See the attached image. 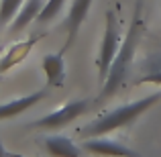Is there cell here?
Returning a JSON list of instances; mask_svg holds the SVG:
<instances>
[{
  "mask_svg": "<svg viewBox=\"0 0 161 157\" xmlns=\"http://www.w3.org/2000/svg\"><path fill=\"white\" fill-rule=\"evenodd\" d=\"M143 0H137L135 4V14H133V23H130L129 31H126L125 39H122V45L118 49L116 57L112 61V67L108 71V78L102 86V92H100V98H108L112 96L114 92L120 88L122 80L126 78V71L130 67V61L135 57V51H137V45H139V37H141V29H143Z\"/></svg>",
  "mask_w": 161,
  "mask_h": 157,
  "instance_id": "obj_1",
  "label": "cell"
},
{
  "mask_svg": "<svg viewBox=\"0 0 161 157\" xmlns=\"http://www.w3.org/2000/svg\"><path fill=\"white\" fill-rule=\"evenodd\" d=\"M159 100H161V92H155V94L145 96V98H141V100L116 106V108L100 114L94 122H90V125L84 126L82 129V139L100 137V135H106V133H112V131H116V129H122V126L135 122L143 112H147V110H149L151 106H155Z\"/></svg>",
  "mask_w": 161,
  "mask_h": 157,
  "instance_id": "obj_2",
  "label": "cell"
},
{
  "mask_svg": "<svg viewBox=\"0 0 161 157\" xmlns=\"http://www.w3.org/2000/svg\"><path fill=\"white\" fill-rule=\"evenodd\" d=\"M122 45L120 39V33H118V23H116V16H114L112 10L106 12V29H104V39L102 45H100V53L98 59H96V65H98V84L104 86L108 78V71L112 67V61L116 57L118 49Z\"/></svg>",
  "mask_w": 161,
  "mask_h": 157,
  "instance_id": "obj_3",
  "label": "cell"
},
{
  "mask_svg": "<svg viewBox=\"0 0 161 157\" xmlns=\"http://www.w3.org/2000/svg\"><path fill=\"white\" fill-rule=\"evenodd\" d=\"M88 108H90V100H71V102L63 104L61 108L53 110V112L45 114V116L37 118L35 122H31L29 126H33V129H59V126H65L69 125V122H74L78 116H82L84 112H88Z\"/></svg>",
  "mask_w": 161,
  "mask_h": 157,
  "instance_id": "obj_4",
  "label": "cell"
},
{
  "mask_svg": "<svg viewBox=\"0 0 161 157\" xmlns=\"http://www.w3.org/2000/svg\"><path fill=\"white\" fill-rule=\"evenodd\" d=\"M90 6H92V0H74V2H71V8L65 16V23H63V27H65V31H67V41H65V45H63L61 53H65L67 49L74 45L80 29H82L88 12H90Z\"/></svg>",
  "mask_w": 161,
  "mask_h": 157,
  "instance_id": "obj_5",
  "label": "cell"
},
{
  "mask_svg": "<svg viewBox=\"0 0 161 157\" xmlns=\"http://www.w3.org/2000/svg\"><path fill=\"white\" fill-rule=\"evenodd\" d=\"M82 149L88 151V153H92V155H100V157H139L137 151L129 149V147L120 145V143H116V141L102 139V137L84 139Z\"/></svg>",
  "mask_w": 161,
  "mask_h": 157,
  "instance_id": "obj_6",
  "label": "cell"
},
{
  "mask_svg": "<svg viewBox=\"0 0 161 157\" xmlns=\"http://www.w3.org/2000/svg\"><path fill=\"white\" fill-rule=\"evenodd\" d=\"M43 39L41 35H33L29 37L27 41H19V43L10 45V47L6 49V53L0 57V74H6L8 70H12L14 65H19V63H23L25 59L29 57V53H31V49L35 47L39 41Z\"/></svg>",
  "mask_w": 161,
  "mask_h": 157,
  "instance_id": "obj_7",
  "label": "cell"
},
{
  "mask_svg": "<svg viewBox=\"0 0 161 157\" xmlns=\"http://www.w3.org/2000/svg\"><path fill=\"white\" fill-rule=\"evenodd\" d=\"M45 96H47V90H37L33 94L20 96V98H14V100H8V102L0 104V121H8V118H14L19 114H23L25 110H29L31 106L41 102Z\"/></svg>",
  "mask_w": 161,
  "mask_h": 157,
  "instance_id": "obj_8",
  "label": "cell"
},
{
  "mask_svg": "<svg viewBox=\"0 0 161 157\" xmlns=\"http://www.w3.org/2000/svg\"><path fill=\"white\" fill-rule=\"evenodd\" d=\"M41 67L45 71V80H47V88H59L65 80V61H63V53H49L43 57Z\"/></svg>",
  "mask_w": 161,
  "mask_h": 157,
  "instance_id": "obj_9",
  "label": "cell"
},
{
  "mask_svg": "<svg viewBox=\"0 0 161 157\" xmlns=\"http://www.w3.org/2000/svg\"><path fill=\"white\" fill-rule=\"evenodd\" d=\"M43 4H45L43 0H25L23 8L19 10V14H16L14 19H12V23H10V33L12 35L25 31L31 23H35V20L39 19L41 10H43Z\"/></svg>",
  "mask_w": 161,
  "mask_h": 157,
  "instance_id": "obj_10",
  "label": "cell"
},
{
  "mask_svg": "<svg viewBox=\"0 0 161 157\" xmlns=\"http://www.w3.org/2000/svg\"><path fill=\"white\" fill-rule=\"evenodd\" d=\"M43 145L51 157H82L80 147L67 137H47Z\"/></svg>",
  "mask_w": 161,
  "mask_h": 157,
  "instance_id": "obj_11",
  "label": "cell"
},
{
  "mask_svg": "<svg viewBox=\"0 0 161 157\" xmlns=\"http://www.w3.org/2000/svg\"><path fill=\"white\" fill-rule=\"evenodd\" d=\"M25 0H0V25H10L12 19L19 14Z\"/></svg>",
  "mask_w": 161,
  "mask_h": 157,
  "instance_id": "obj_12",
  "label": "cell"
},
{
  "mask_svg": "<svg viewBox=\"0 0 161 157\" xmlns=\"http://www.w3.org/2000/svg\"><path fill=\"white\" fill-rule=\"evenodd\" d=\"M63 4H65V0H47L43 4V10H41L37 23H49V20H53L59 14V10L63 8Z\"/></svg>",
  "mask_w": 161,
  "mask_h": 157,
  "instance_id": "obj_13",
  "label": "cell"
},
{
  "mask_svg": "<svg viewBox=\"0 0 161 157\" xmlns=\"http://www.w3.org/2000/svg\"><path fill=\"white\" fill-rule=\"evenodd\" d=\"M161 70V53H153L145 59L143 63V71L145 74H151V71H159Z\"/></svg>",
  "mask_w": 161,
  "mask_h": 157,
  "instance_id": "obj_14",
  "label": "cell"
},
{
  "mask_svg": "<svg viewBox=\"0 0 161 157\" xmlns=\"http://www.w3.org/2000/svg\"><path fill=\"white\" fill-rule=\"evenodd\" d=\"M139 84H157V86H161V70L159 71H151V74H145L141 80H139Z\"/></svg>",
  "mask_w": 161,
  "mask_h": 157,
  "instance_id": "obj_15",
  "label": "cell"
},
{
  "mask_svg": "<svg viewBox=\"0 0 161 157\" xmlns=\"http://www.w3.org/2000/svg\"><path fill=\"white\" fill-rule=\"evenodd\" d=\"M0 157H10V153H8L6 149H4V145H2V141H0Z\"/></svg>",
  "mask_w": 161,
  "mask_h": 157,
  "instance_id": "obj_16",
  "label": "cell"
},
{
  "mask_svg": "<svg viewBox=\"0 0 161 157\" xmlns=\"http://www.w3.org/2000/svg\"><path fill=\"white\" fill-rule=\"evenodd\" d=\"M10 157H23V155H16V153H10Z\"/></svg>",
  "mask_w": 161,
  "mask_h": 157,
  "instance_id": "obj_17",
  "label": "cell"
},
{
  "mask_svg": "<svg viewBox=\"0 0 161 157\" xmlns=\"http://www.w3.org/2000/svg\"><path fill=\"white\" fill-rule=\"evenodd\" d=\"M0 82H2V74H0Z\"/></svg>",
  "mask_w": 161,
  "mask_h": 157,
  "instance_id": "obj_18",
  "label": "cell"
}]
</instances>
